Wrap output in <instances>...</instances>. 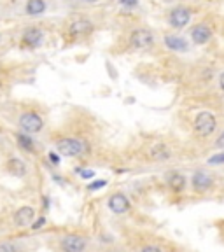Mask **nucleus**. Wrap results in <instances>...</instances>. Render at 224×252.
Masks as SVG:
<instances>
[{
  "mask_svg": "<svg viewBox=\"0 0 224 252\" xmlns=\"http://www.w3.org/2000/svg\"><path fill=\"white\" fill-rule=\"evenodd\" d=\"M102 128L98 119L84 109L72 110L65 116L62 125L49 133L54 149L65 158L88 161L93 160L102 147Z\"/></svg>",
  "mask_w": 224,
  "mask_h": 252,
  "instance_id": "nucleus-1",
  "label": "nucleus"
},
{
  "mask_svg": "<svg viewBox=\"0 0 224 252\" xmlns=\"http://www.w3.org/2000/svg\"><path fill=\"white\" fill-rule=\"evenodd\" d=\"M98 30L96 18L91 13H74L63 20L60 34L65 46H77L88 42Z\"/></svg>",
  "mask_w": 224,
  "mask_h": 252,
  "instance_id": "nucleus-2",
  "label": "nucleus"
},
{
  "mask_svg": "<svg viewBox=\"0 0 224 252\" xmlns=\"http://www.w3.org/2000/svg\"><path fill=\"white\" fill-rule=\"evenodd\" d=\"M16 126L21 133L25 135H39L46 130L47 125V109L41 102L26 100L18 104L16 107Z\"/></svg>",
  "mask_w": 224,
  "mask_h": 252,
  "instance_id": "nucleus-3",
  "label": "nucleus"
},
{
  "mask_svg": "<svg viewBox=\"0 0 224 252\" xmlns=\"http://www.w3.org/2000/svg\"><path fill=\"white\" fill-rule=\"evenodd\" d=\"M154 44V34L149 28H133L125 41L117 42V47H114V53L123 51H145Z\"/></svg>",
  "mask_w": 224,
  "mask_h": 252,
  "instance_id": "nucleus-4",
  "label": "nucleus"
},
{
  "mask_svg": "<svg viewBox=\"0 0 224 252\" xmlns=\"http://www.w3.org/2000/svg\"><path fill=\"white\" fill-rule=\"evenodd\" d=\"M140 158L145 161H151V163H165V161L174 158V149L165 140H154L142 149Z\"/></svg>",
  "mask_w": 224,
  "mask_h": 252,
  "instance_id": "nucleus-5",
  "label": "nucleus"
},
{
  "mask_svg": "<svg viewBox=\"0 0 224 252\" xmlns=\"http://www.w3.org/2000/svg\"><path fill=\"white\" fill-rule=\"evenodd\" d=\"M46 41V30L42 25H28L23 28L20 35V47L21 49L33 51L41 47Z\"/></svg>",
  "mask_w": 224,
  "mask_h": 252,
  "instance_id": "nucleus-6",
  "label": "nucleus"
},
{
  "mask_svg": "<svg viewBox=\"0 0 224 252\" xmlns=\"http://www.w3.org/2000/svg\"><path fill=\"white\" fill-rule=\"evenodd\" d=\"M90 240L88 236L81 235V233H67V235L60 236L58 249L62 252H86Z\"/></svg>",
  "mask_w": 224,
  "mask_h": 252,
  "instance_id": "nucleus-7",
  "label": "nucleus"
},
{
  "mask_svg": "<svg viewBox=\"0 0 224 252\" xmlns=\"http://www.w3.org/2000/svg\"><path fill=\"white\" fill-rule=\"evenodd\" d=\"M216 126H217V121H216V116L212 112H200L198 116L195 118V131L200 135V137H208L216 131Z\"/></svg>",
  "mask_w": 224,
  "mask_h": 252,
  "instance_id": "nucleus-8",
  "label": "nucleus"
},
{
  "mask_svg": "<svg viewBox=\"0 0 224 252\" xmlns=\"http://www.w3.org/2000/svg\"><path fill=\"white\" fill-rule=\"evenodd\" d=\"M191 188L196 194H205L214 188V177L207 170H196L191 177Z\"/></svg>",
  "mask_w": 224,
  "mask_h": 252,
  "instance_id": "nucleus-9",
  "label": "nucleus"
},
{
  "mask_svg": "<svg viewBox=\"0 0 224 252\" xmlns=\"http://www.w3.org/2000/svg\"><path fill=\"white\" fill-rule=\"evenodd\" d=\"M107 207L112 214H116V215L126 214V212H130V209H132L128 196L123 193H112L107 200Z\"/></svg>",
  "mask_w": 224,
  "mask_h": 252,
  "instance_id": "nucleus-10",
  "label": "nucleus"
},
{
  "mask_svg": "<svg viewBox=\"0 0 224 252\" xmlns=\"http://www.w3.org/2000/svg\"><path fill=\"white\" fill-rule=\"evenodd\" d=\"M4 170L7 173H11L13 177L21 179V177L26 175L28 167H26L25 161L21 160V158H18V156H9L7 160H5V163H4Z\"/></svg>",
  "mask_w": 224,
  "mask_h": 252,
  "instance_id": "nucleus-11",
  "label": "nucleus"
},
{
  "mask_svg": "<svg viewBox=\"0 0 224 252\" xmlns=\"http://www.w3.org/2000/svg\"><path fill=\"white\" fill-rule=\"evenodd\" d=\"M165 182H166V186H168V189H170L172 193H175V194H180L187 186L186 177H184L180 172H175V170H174V172L166 173Z\"/></svg>",
  "mask_w": 224,
  "mask_h": 252,
  "instance_id": "nucleus-12",
  "label": "nucleus"
},
{
  "mask_svg": "<svg viewBox=\"0 0 224 252\" xmlns=\"http://www.w3.org/2000/svg\"><path fill=\"white\" fill-rule=\"evenodd\" d=\"M51 0H26L25 2V14L28 18H39L47 13Z\"/></svg>",
  "mask_w": 224,
  "mask_h": 252,
  "instance_id": "nucleus-13",
  "label": "nucleus"
},
{
  "mask_svg": "<svg viewBox=\"0 0 224 252\" xmlns=\"http://www.w3.org/2000/svg\"><path fill=\"white\" fill-rule=\"evenodd\" d=\"M35 219V209L33 207H21L16 210L13 221L16 228H28Z\"/></svg>",
  "mask_w": 224,
  "mask_h": 252,
  "instance_id": "nucleus-14",
  "label": "nucleus"
},
{
  "mask_svg": "<svg viewBox=\"0 0 224 252\" xmlns=\"http://www.w3.org/2000/svg\"><path fill=\"white\" fill-rule=\"evenodd\" d=\"M191 20V11L187 7H175L172 9L170 16H168V21H170V25L174 28H182L189 23Z\"/></svg>",
  "mask_w": 224,
  "mask_h": 252,
  "instance_id": "nucleus-15",
  "label": "nucleus"
},
{
  "mask_svg": "<svg viewBox=\"0 0 224 252\" xmlns=\"http://www.w3.org/2000/svg\"><path fill=\"white\" fill-rule=\"evenodd\" d=\"M210 37H212V32L207 25H196L191 32V39L196 44H205V42L210 41Z\"/></svg>",
  "mask_w": 224,
  "mask_h": 252,
  "instance_id": "nucleus-16",
  "label": "nucleus"
},
{
  "mask_svg": "<svg viewBox=\"0 0 224 252\" xmlns=\"http://www.w3.org/2000/svg\"><path fill=\"white\" fill-rule=\"evenodd\" d=\"M165 44L168 49L175 51V53H182V51H187V42L186 39L179 37V35H166L165 37Z\"/></svg>",
  "mask_w": 224,
  "mask_h": 252,
  "instance_id": "nucleus-17",
  "label": "nucleus"
},
{
  "mask_svg": "<svg viewBox=\"0 0 224 252\" xmlns=\"http://www.w3.org/2000/svg\"><path fill=\"white\" fill-rule=\"evenodd\" d=\"M67 5L72 9H86V7H91V5H96L98 2L102 0H65Z\"/></svg>",
  "mask_w": 224,
  "mask_h": 252,
  "instance_id": "nucleus-18",
  "label": "nucleus"
},
{
  "mask_svg": "<svg viewBox=\"0 0 224 252\" xmlns=\"http://www.w3.org/2000/svg\"><path fill=\"white\" fill-rule=\"evenodd\" d=\"M0 252H23L18 245L11 244V242H2L0 244Z\"/></svg>",
  "mask_w": 224,
  "mask_h": 252,
  "instance_id": "nucleus-19",
  "label": "nucleus"
},
{
  "mask_svg": "<svg viewBox=\"0 0 224 252\" xmlns=\"http://www.w3.org/2000/svg\"><path fill=\"white\" fill-rule=\"evenodd\" d=\"M138 252H163V249L156 244H144V245H140Z\"/></svg>",
  "mask_w": 224,
  "mask_h": 252,
  "instance_id": "nucleus-20",
  "label": "nucleus"
},
{
  "mask_svg": "<svg viewBox=\"0 0 224 252\" xmlns=\"http://www.w3.org/2000/svg\"><path fill=\"white\" fill-rule=\"evenodd\" d=\"M208 163L210 165H224V152H219V154L208 158Z\"/></svg>",
  "mask_w": 224,
  "mask_h": 252,
  "instance_id": "nucleus-21",
  "label": "nucleus"
},
{
  "mask_svg": "<svg viewBox=\"0 0 224 252\" xmlns=\"http://www.w3.org/2000/svg\"><path fill=\"white\" fill-rule=\"evenodd\" d=\"M102 252H130V251L126 247H123V245H109Z\"/></svg>",
  "mask_w": 224,
  "mask_h": 252,
  "instance_id": "nucleus-22",
  "label": "nucleus"
},
{
  "mask_svg": "<svg viewBox=\"0 0 224 252\" xmlns=\"http://www.w3.org/2000/svg\"><path fill=\"white\" fill-rule=\"evenodd\" d=\"M216 147H219V149H224V131L219 135V139H217V142H216Z\"/></svg>",
  "mask_w": 224,
  "mask_h": 252,
  "instance_id": "nucleus-23",
  "label": "nucleus"
},
{
  "mask_svg": "<svg viewBox=\"0 0 224 252\" xmlns=\"http://www.w3.org/2000/svg\"><path fill=\"white\" fill-rule=\"evenodd\" d=\"M105 184H107V182H105V181H96V184L90 186V189H100V188H104Z\"/></svg>",
  "mask_w": 224,
  "mask_h": 252,
  "instance_id": "nucleus-24",
  "label": "nucleus"
},
{
  "mask_svg": "<svg viewBox=\"0 0 224 252\" xmlns=\"http://www.w3.org/2000/svg\"><path fill=\"white\" fill-rule=\"evenodd\" d=\"M125 5H137V0H121Z\"/></svg>",
  "mask_w": 224,
  "mask_h": 252,
  "instance_id": "nucleus-25",
  "label": "nucleus"
},
{
  "mask_svg": "<svg viewBox=\"0 0 224 252\" xmlns=\"http://www.w3.org/2000/svg\"><path fill=\"white\" fill-rule=\"evenodd\" d=\"M219 84H221V89L224 91V74H221V77H219Z\"/></svg>",
  "mask_w": 224,
  "mask_h": 252,
  "instance_id": "nucleus-26",
  "label": "nucleus"
}]
</instances>
